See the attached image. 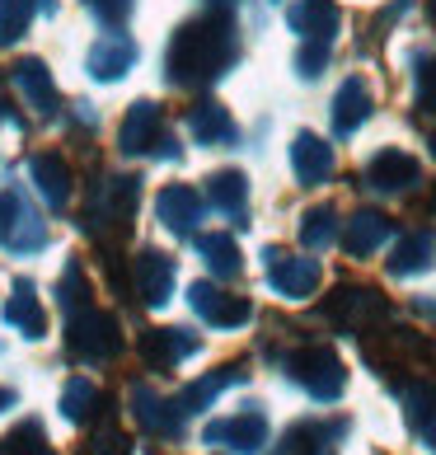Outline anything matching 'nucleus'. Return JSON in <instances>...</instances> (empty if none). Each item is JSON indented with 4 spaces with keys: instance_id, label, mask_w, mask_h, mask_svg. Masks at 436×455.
Here are the masks:
<instances>
[{
    "instance_id": "obj_11",
    "label": "nucleus",
    "mask_w": 436,
    "mask_h": 455,
    "mask_svg": "<svg viewBox=\"0 0 436 455\" xmlns=\"http://www.w3.org/2000/svg\"><path fill=\"white\" fill-rule=\"evenodd\" d=\"M164 137V117H160V104H150V99H141V104H131L127 117H123V132H117V146L127 150V156H141V150H150Z\"/></svg>"
},
{
    "instance_id": "obj_15",
    "label": "nucleus",
    "mask_w": 436,
    "mask_h": 455,
    "mask_svg": "<svg viewBox=\"0 0 436 455\" xmlns=\"http://www.w3.org/2000/svg\"><path fill=\"white\" fill-rule=\"evenodd\" d=\"M131 61H137V47H131V38H123V33H104V38L90 47V76L94 80L127 76Z\"/></svg>"
},
{
    "instance_id": "obj_34",
    "label": "nucleus",
    "mask_w": 436,
    "mask_h": 455,
    "mask_svg": "<svg viewBox=\"0 0 436 455\" xmlns=\"http://www.w3.org/2000/svg\"><path fill=\"white\" fill-rule=\"evenodd\" d=\"M417 108L436 113V57H427L417 66Z\"/></svg>"
},
{
    "instance_id": "obj_29",
    "label": "nucleus",
    "mask_w": 436,
    "mask_h": 455,
    "mask_svg": "<svg viewBox=\"0 0 436 455\" xmlns=\"http://www.w3.org/2000/svg\"><path fill=\"white\" fill-rule=\"evenodd\" d=\"M404 413H408V423L413 427H423L436 418V385L427 380H408L404 385Z\"/></svg>"
},
{
    "instance_id": "obj_20",
    "label": "nucleus",
    "mask_w": 436,
    "mask_h": 455,
    "mask_svg": "<svg viewBox=\"0 0 436 455\" xmlns=\"http://www.w3.org/2000/svg\"><path fill=\"white\" fill-rule=\"evenodd\" d=\"M188 137L197 146H230L240 132H234V117L221 108V104H197L188 113Z\"/></svg>"
},
{
    "instance_id": "obj_33",
    "label": "nucleus",
    "mask_w": 436,
    "mask_h": 455,
    "mask_svg": "<svg viewBox=\"0 0 436 455\" xmlns=\"http://www.w3.org/2000/svg\"><path fill=\"white\" fill-rule=\"evenodd\" d=\"M329 52H333V43H305V47L296 52V71L305 76V80H314V76L329 66Z\"/></svg>"
},
{
    "instance_id": "obj_28",
    "label": "nucleus",
    "mask_w": 436,
    "mask_h": 455,
    "mask_svg": "<svg viewBox=\"0 0 436 455\" xmlns=\"http://www.w3.org/2000/svg\"><path fill=\"white\" fill-rule=\"evenodd\" d=\"M94 409H99V385L85 380V376H75V380L61 390V413L71 418V423H90Z\"/></svg>"
},
{
    "instance_id": "obj_25",
    "label": "nucleus",
    "mask_w": 436,
    "mask_h": 455,
    "mask_svg": "<svg viewBox=\"0 0 436 455\" xmlns=\"http://www.w3.org/2000/svg\"><path fill=\"white\" fill-rule=\"evenodd\" d=\"M207 197L216 202V212H226V216H244V202H249V179H244L240 170L211 174V179H207Z\"/></svg>"
},
{
    "instance_id": "obj_39",
    "label": "nucleus",
    "mask_w": 436,
    "mask_h": 455,
    "mask_svg": "<svg viewBox=\"0 0 436 455\" xmlns=\"http://www.w3.org/2000/svg\"><path fill=\"white\" fill-rule=\"evenodd\" d=\"M432 156H436V132H432Z\"/></svg>"
},
{
    "instance_id": "obj_1",
    "label": "nucleus",
    "mask_w": 436,
    "mask_h": 455,
    "mask_svg": "<svg viewBox=\"0 0 436 455\" xmlns=\"http://www.w3.org/2000/svg\"><path fill=\"white\" fill-rule=\"evenodd\" d=\"M234 61V28L226 20H193L170 43V80L174 85H207L226 76Z\"/></svg>"
},
{
    "instance_id": "obj_24",
    "label": "nucleus",
    "mask_w": 436,
    "mask_h": 455,
    "mask_svg": "<svg viewBox=\"0 0 436 455\" xmlns=\"http://www.w3.org/2000/svg\"><path fill=\"white\" fill-rule=\"evenodd\" d=\"M197 254L207 259V267L216 277H240V244L230 240V235H221V230H211V235H197Z\"/></svg>"
},
{
    "instance_id": "obj_31",
    "label": "nucleus",
    "mask_w": 436,
    "mask_h": 455,
    "mask_svg": "<svg viewBox=\"0 0 436 455\" xmlns=\"http://www.w3.org/2000/svg\"><path fill=\"white\" fill-rule=\"evenodd\" d=\"M61 306H66V315L90 310V282H85V267H80V263H71L61 273Z\"/></svg>"
},
{
    "instance_id": "obj_8",
    "label": "nucleus",
    "mask_w": 436,
    "mask_h": 455,
    "mask_svg": "<svg viewBox=\"0 0 436 455\" xmlns=\"http://www.w3.org/2000/svg\"><path fill=\"white\" fill-rule=\"evenodd\" d=\"M371 108H376L371 85H366L361 76L343 80V90L333 94V137H352V132H357L366 117H371Z\"/></svg>"
},
{
    "instance_id": "obj_18",
    "label": "nucleus",
    "mask_w": 436,
    "mask_h": 455,
    "mask_svg": "<svg viewBox=\"0 0 436 455\" xmlns=\"http://www.w3.org/2000/svg\"><path fill=\"white\" fill-rule=\"evenodd\" d=\"M28 179H33V188L47 197V207H66V202H71V170H66L61 156H33Z\"/></svg>"
},
{
    "instance_id": "obj_13",
    "label": "nucleus",
    "mask_w": 436,
    "mask_h": 455,
    "mask_svg": "<svg viewBox=\"0 0 436 455\" xmlns=\"http://www.w3.org/2000/svg\"><path fill=\"white\" fill-rule=\"evenodd\" d=\"M291 170L305 188H320V183L333 174V146L320 141L314 132H300V137L291 141Z\"/></svg>"
},
{
    "instance_id": "obj_30",
    "label": "nucleus",
    "mask_w": 436,
    "mask_h": 455,
    "mask_svg": "<svg viewBox=\"0 0 436 455\" xmlns=\"http://www.w3.org/2000/svg\"><path fill=\"white\" fill-rule=\"evenodd\" d=\"M0 455H52V446H47L38 423H20L5 442H0Z\"/></svg>"
},
{
    "instance_id": "obj_14",
    "label": "nucleus",
    "mask_w": 436,
    "mask_h": 455,
    "mask_svg": "<svg viewBox=\"0 0 436 455\" xmlns=\"http://www.w3.org/2000/svg\"><path fill=\"white\" fill-rule=\"evenodd\" d=\"M338 24H343V10L333 0H296L291 5V28L305 43H333Z\"/></svg>"
},
{
    "instance_id": "obj_37",
    "label": "nucleus",
    "mask_w": 436,
    "mask_h": 455,
    "mask_svg": "<svg viewBox=\"0 0 436 455\" xmlns=\"http://www.w3.org/2000/svg\"><path fill=\"white\" fill-rule=\"evenodd\" d=\"M413 315H423V319H436V296H417V300H413Z\"/></svg>"
},
{
    "instance_id": "obj_26",
    "label": "nucleus",
    "mask_w": 436,
    "mask_h": 455,
    "mask_svg": "<svg viewBox=\"0 0 436 455\" xmlns=\"http://www.w3.org/2000/svg\"><path fill=\"white\" fill-rule=\"evenodd\" d=\"M427 263H432V235H427V230H413V235H404V240L394 244L390 273L408 277V273H423Z\"/></svg>"
},
{
    "instance_id": "obj_16",
    "label": "nucleus",
    "mask_w": 436,
    "mask_h": 455,
    "mask_svg": "<svg viewBox=\"0 0 436 455\" xmlns=\"http://www.w3.org/2000/svg\"><path fill=\"white\" fill-rule=\"evenodd\" d=\"M131 413H137V423L146 427V432H160V436H174L178 432V423H183V418L174 413V403H164L155 390H150V385H131Z\"/></svg>"
},
{
    "instance_id": "obj_36",
    "label": "nucleus",
    "mask_w": 436,
    "mask_h": 455,
    "mask_svg": "<svg viewBox=\"0 0 436 455\" xmlns=\"http://www.w3.org/2000/svg\"><path fill=\"white\" fill-rule=\"evenodd\" d=\"M94 10H99V20H104V24L117 28L131 14V0H94Z\"/></svg>"
},
{
    "instance_id": "obj_23",
    "label": "nucleus",
    "mask_w": 436,
    "mask_h": 455,
    "mask_svg": "<svg viewBox=\"0 0 436 455\" xmlns=\"http://www.w3.org/2000/svg\"><path fill=\"white\" fill-rule=\"evenodd\" d=\"M14 85H20V94L38 113L57 108V85H52V71H47L43 61H20V66H14Z\"/></svg>"
},
{
    "instance_id": "obj_12",
    "label": "nucleus",
    "mask_w": 436,
    "mask_h": 455,
    "mask_svg": "<svg viewBox=\"0 0 436 455\" xmlns=\"http://www.w3.org/2000/svg\"><path fill=\"white\" fill-rule=\"evenodd\" d=\"M417 160L408 156V150H380V156L366 164V183H371L376 193H404L417 183Z\"/></svg>"
},
{
    "instance_id": "obj_5",
    "label": "nucleus",
    "mask_w": 436,
    "mask_h": 455,
    "mask_svg": "<svg viewBox=\"0 0 436 455\" xmlns=\"http://www.w3.org/2000/svg\"><path fill=\"white\" fill-rule=\"evenodd\" d=\"M267 282H273V291L277 296H287V300H305L314 296V286H320V263L314 259H291V254H281V249H267Z\"/></svg>"
},
{
    "instance_id": "obj_22",
    "label": "nucleus",
    "mask_w": 436,
    "mask_h": 455,
    "mask_svg": "<svg viewBox=\"0 0 436 455\" xmlns=\"http://www.w3.org/2000/svg\"><path fill=\"white\" fill-rule=\"evenodd\" d=\"M5 324L10 329H20L24 339H43V329H47V319L38 310V300H33V282H14V296L5 300Z\"/></svg>"
},
{
    "instance_id": "obj_21",
    "label": "nucleus",
    "mask_w": 436,
    "mask_h": 455,
    "mask_svg": "<svg viewBox=\"0 0 436 455\" xmlns=\"http://www.w3.org/2000/svg\"><path fill=\"white\" fill-rule=\"evenodd\" d=\"M188 352H197V339H188L183 329H150L146 339H141V357L164 371V366H174L178 357H188Z\"/></svg>"
},
{
    "instance_id": "obj_2",
    "label": "nucleus",
    "mask_w": 436,
    "mask_h": 455,
    "mask_svg": "<svg viewBox=\"0 0 436 455\" xmlns=\"http://www.w3.org/2000/svg\"><path fill=\"white\" fill-rule=\"evenodd\" d=\"M291 376L310 399H324V403H333L347 390V371L333 347H300L291 357Z\"/></svg>"
},
{
    "instance_id": "obj_6",
    "label": "nucleus",
    "mask_w": 436,
    "mask_h": 455,
    "mask_svg": "<svg viewBox=\"0 0 436 455\" xmlns=\"http://www.w3.org/2000/svg\"><path fill=\"white\" fill-rule=\"evenodd\" d=\"M202 442L207 446H230V451H240V455H254V451L267 446V418L258 409H244V413H234V418L211 423L202 432Z\"/></svg>"
},
{
    "instance_id": "obj_27",
    "label": "nucleus",
    "mask_w": 436,
    "mask_h": 455,
    "mask_svg": "<svg viewBox=\"0 0 436 455\" xmlns=\"http://www.w3.org/2000/svg\"><path fill=\"white\" fill-rule=\"evenodd\" d=\"M333 240H338V212H333L329 202L300 216V244L305 249H329Z\"/></svg>"
},
{
    "instance_id": "obj_19",
    "label": "nucleus",
    "mask_w": 436,
    "mask_h": 455,
    "mask_svg": "<svg viewBox=\"0 0 436 455\" xmlns=\"http://www.w3.org/2000/svg\"><path fill=\"white\" fill-rule=\"evenodd\" d=\"M244 380V371L240 366H226V371H211V376H202V380H193L188 390H183L178 399H170L174 403V413L178 418H188V413H202L207 403L221 395V390H230V385H240Z\"/></svg>"
},
{
    "instance_id": "obj_10",
    "label": "nucleus",
    "mask_w": 436,
    "mask_h": 455,
    "mask_svg": "<svg viewBox=\"0 0 436 455\" xmlns=\"http://www.w3.org/2000/svg\"><path fill=\"white\" fill-rule=\"evenodd\" d=\"M131 282H137L146 306H164V300L174 296V259L146 249V254H137V263H131Z\"/></svg>"
},
{
    "instance_id": "obj_4",
    "label": "nucleus",
    "mask_w": 436,
    "mask_h": 455,
    "mask_svg": "<svg viewBox=\"0 0 436 455\" xmlns=\"http://www.w3.org/2000/svg\"><path fill=\"white\" fill-rule=\"evenodd\" d=\"M324 315L343 329H366L371 319L390 315V306H384V296L371 291V286H338V291L324 300Z\"/></svg>"
},
{
    "instance_id": "obj_7",
    "label": "nucleus",
    "mask_w": 436,
    "mask_h": 455,
    "mask_svg": "<svg viewBox=\"0 0 436 455\" xmlns=\"http://www.w3.org/2000/svg\"><path fill=\"white\" fill-rule=\"evenodd\" d=\"M188 306L216 329H240V324H249V315H254V306H249L244 296H226L221 286H211V282L188 286Z\"/></svg>"
},
{
    "instance_id": "obj_17",
    "label": "nucleus",
    "mask_w": 436,
    "mask_h": 455,
    "mask_svg": "<svg viewBox=\"0 0 436 455\" xmlns=\"http://www.w3.org/2000/svg\"><path fill=\"white\" fill-rule=\"evenodd\" d=\"M390 216H380V212H357L347 221V230H343V249L352 259H366V254H376V249L390 240Z\"/></svg>"
},
{
    "instance_id": "obj_9",
    "label": "nucleus",
    "mask_w": 436,
    "mask_h": 455,
    "mask_svg": "<svg viewBox=\"0 0 436 455\" xmlns=\"http://www.w3.org/2000/svg\"><path fill=\"white\" fill-rule=\"evenodd\" d=\"M155 216L174 235H193L197 221H202V193L188 188V183H170V188L155 197Z\"/></svg>"
},
{
    "instance_id": "obj_38",
    "label": "nucleus",
    "mask_w": 436,
    "mask_h": 455,
    "mask_svg": "<svg viewBox=\"0 0 436 455\" xmlns=\"http://www.w3.org/2000/svg\"><path fill=\"white\" fill-rule=\"evenodd\" d=\"M5 409H14V390H5V385H0V413Z\"/></svg>"
},
{
    "instance_id": "obj_35",
    "label": "nucleus",
    "mask_w": 436,
    "mask_h": 455,
    "mask_svg": "<svg viewBox=\"0 0 436 455\" xmlns=\"http://www.w3.org/2000/svg\"><path fill=\"white\" fill-rule=\"evenodd\" d=\"M94 455H127V436L117 427H99L94 432Z\"/></svg>"
},
{
    "instance_id": "obj_32",
    "label": "nucleus",
    "mask_w": 436,
    "mask_h": 455,
    "mask_svg": "<svg viewBox=\"0 0 436 455\" xmlns=\"http://www.w3.org/2000/svg\"><path fill=\"white\" fill-rule=\"evenodd\" d=\"M28 14H33V0H0V47L28 28Z\"/></svg>"
},
{
    "instance_id": "obj_3",
    "label": "nucleus",
    "mask_w": 436,
    "mask_h": 455,
    "mask_svg": "<svg viewBox=\"0 0 436 455\" xmlns=\"http://www.w3.org/2000/svg\"><path fill=\"white\" fill-rule=\"evenodd\" d=\"M66 347L75 352V357H90V362H104L113 357L123 339H117V319H108L104 310H80L71 315V329H66Z\"/></svg>"
}]
</instances>
